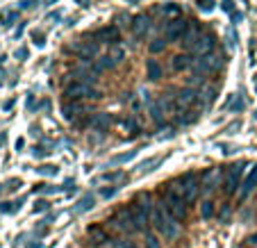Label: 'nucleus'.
Listing matches in <instances>:
<instances>
[{
    "label": "nucleus",
    "mask_w": 257,
    "mask_h": 248,
    "mask_svg": "<svg viewBox=\"0 0 257 248\" xmlns=\"http://www.w3.org/2000/svg\"><path fill=\"white\" fill-rule=\"evenodd\" d=\"M151 223H153V228H155V232L160 234V237H164L166 241H173V239H178V234H180V221L173 219V214H171L169 209H166L164 203H160V205H155V207H153Z\"/></svg>",
    "instance_id": "obj_1"
},
{
    "label": "nucleus",
    "mask_w": 257,
    "mask_h": 248,
    "mask_svg": "<svg viewBox=\"0 0 257 248\" xmlns=\"http://www.w3.org/2000/svg\"><path fill=\"white\" fill-rule=\"evenodd\" d=\"M164 205L169 209L173 219L178 221H185L187 219V200H185V191H182V182H171L166 187V196H164Z\"/></svg>",
    "instance_id": "obj_2"
},
{
    "label": "nucleus",
    "mask_w": 257,
    "mask_h": 248,
    "mask_svg": "<svg viewBox=\"0 0 257 248\" xmlns=\"http://www.w3.org/2000/svg\"><path fill=\"white\" fill-rule=\"evenodd\" d=\"M153 207H155V205H153L151 194H139L132 200L130 214H132V221H135L137 230L146 232V225H148V221H151V216H153Z\"/></svg>",
    "instance_id": "obj_3"
},
{
    "label": "nucleus",
    "mask_w": 257,
    "mask_h": 248,
    "mask_svg": "<svg viewBox=\"0 0 257 248\" xmlns=\"http://www.w3.org/2000/svg\"><path fill=\"white\" fill-rule=\"evenodd\" d=\"M182 191H185V200L187 203H196V198H198V191H200V187H203V182H200V175H196V173H187V175H182Z\"/></svg>",
    "instance_id": "obj_4"
},
{
    "label": "nucleus",
    "mask_w": 257,
    "mask_h": 248,
    "mask_svg": "<svg viewBox=\"0 0 257 248\" xmlns=\"http://www.w3.org/2000/svg\"><path fill=\"white\" fill-rule=\"evenodd\" d=\"M64 96L68 98V100L78 102L82 100V98H98V91L96 89H91L89 84H82V82H73L66 87V91H64Z\"/></svg>",
    "instance_id": "obj_5"
},
{
    "label": "nucleus",
    "mask_w": 257,
    "mask_h": 248,
    "mask_svg": "<svg viewBox=\"0 0 257 248\" xmlns=\"http://www.w3.org/2000/svg\"><path fill=\"white\" fill-rule=\"evenodd\" d=\"M112 223H114V228L121 230V232H137L135 221H132V214H130V209H127V207L118 209L116 214L112 216Z\"/></svg>",
    "instance_id": "obj_6"
},
{
    "label": "nucleus",
    "mask_w": 257,
    "mask_h": 248,
    "mask_svg": "<svg viewBox=\"0 0 257 248\" xmlns=\"http://www.w3.org/2000/svg\"><path fill=\"white\" fill-rule=\"evenodd\" d=\"M241 175H243V169L241 164H230L225 169V194H234L241 182Z\"/></svg>",
    "instance_id": "obj_7"
},
{
    "label": "nucleus",
    "mask_w": 257,
    "mask_h": 248,
    "mask_svg": "<svg viewBox=\"0 0 257 248\" xmlns=\"http://www.w3.org/2000/svg\"><path fill=\"white\" fill-rule=\"evenodd\" d=\"M189 30V23L185 19H171L166 23V39L169 41H175V39H182Z\"/></svg>",
    "instance_id": "obj_8"
},
{
    "label": "nucleus",
    "mask_w": 257,
    "mask_h": 248,
    "mask_svg": "<svg viewBox=\"0 0 257 248\" xmlns=\"http://www.w3.org/2000/svg\"><path fill=\"white\" fill-rule=\"evenodd\" d=\"M214 48V37L212 34H198L194 39V44L189 46V50L194 55H200V57H205V55H209Z\"/></svg>",
    "instance_id": "obj_9"
},
{
    "label": "nucleus",
    "mask_w": 257,
    "mask_h": 248,
    "mask_svg": "<svg viewBox=\"0 0 257 248\" xmlns=\"http://www.w3.org/2000/svg\"><path fill=\"white\" fill-rule=\"evenodd\" d=\"M96 37L102 41V44L116 46L118 39H121V32H118V28H114V25H107V28H100V30H98Z\"/></svg>",
    "instance_id": "obj_10"
},
{
    "label": "nucleus",
    "mask_w": 257,
    "mask_h": 248,
    "mask_svg": "<svg viewBox=\"0 0 257 248\" xmlns=\"http://www.w3.org/2000/svg\"><path fill=\"white\" fill-rule=\"evenodd\" d=\"M221 66V55H205L203 59H198V64H196V68L198 71H203V73H209V71H216V68Z\"/></svg>",
    "instance_id": "obj_11"
},
{
    "label": "nucleus",
    "mask_w": 257,
    "mask_h": 248,
    "mask_svg": "<svg viewBox=\"0 0 257 248\" xmlns=\"http://www.w3.org/2000/svg\"><path fill=\"white\" fill-rule=\"evenodd\" d=\"M255 187H257V166L250 171V173H248L246 180H243L241 189H239V198H241V200H243V198H248V196H250L252 191H255Z\"/></svg>",
    "instance_id": "obj_12"
},
{
    "label": "nucleus",
    "mask_w": 257,
    "mask_h": 248,
    "mask_svg": "<svg viewBox=\"0 0 257 248\" xmlns=\"http://www.w3.org/2000/svg\"><path fill=\"white\" fill-rule=\"evenodd\" d=\"M218 180H221V171H218V169L205 171L203 178H200V182H203V189H205V191H212L214 187L218 185Z\"/></svg>",
    "instance_id": "obj_13"
},
{
    "label": "nucleus",
    "mask_w": 257,
    "mask_h": 248,
    "mask_svg": "<svg viewBox=\"0 0 257 248\" xmlns=\"http://www.w3.org/2000/svg\"><path fill=\"white\" fill-rule=\"evenodd\" d=\"M87 234H89V239H91L93 246H102V243L109 241V234H107L100 225H91V228H87Z\"/></svg>",
    "instance_id": "obj_14"
},
{
    "label": "nucleus",
    "mask_w": 257,
    "mask_h": 248,
    "mask_svg": "<svg viewBox=\"0 0 257 248\" xmlns=\"http://www.w3.org/2000/svg\"><path fill=\"white\" fill-rule=\"evenodd\" d=\"M151 30V19L146 14H139L135 16V23H132V32L137 34V37H146V32Z\"/></svg>",
    "instance_id": "obj_15"
},
{
    "label": "nucleus",
    "mask_w": 257,
    "mask_h": 248,
    "mask_svg": "<svg viewBox=\"0 0 257 248\" xmlns=\"http://www.w3.org/2000/svg\"><path fill=\"white\" fill-rule=\"evenodd\" d=\"M82 105L80 102H64L62 105V114H64V118L66 121H73V118H78L80 114H82Z\"/></svg>",
    "instance_id": "obj_16"
},
{
    "label": "nucleus",
    "mask_w": 257,
    "mask_h": 248,
    "mask_svg": "<svg viewBox=\"0 0 257 248\" xmlns=\"http://www.w3.org/2000/svg\"><path fill=\"white\" fill-rule=\"evenodd\" d=\"M194 100H196V91H194V89H180L178 96H175L178 107H187V105H191Z\"/></svg>",
    "instance_id": "obj_17"
},
{
    "label": "nucleus",
    "mask_w": 257,
    "mask_h": 248,
    "mask_svg": "<svg viewBox=\"0 0 257 248\" xmlns=\"http://www.w3.org/2000/svg\"><path fill=\"white\" fill-rule=\"evenodd\" d=\"M109 126H112V116L105 112H98L91 118V128H96V130H109Z\"/></svg>",
    "instance_id": "obj_18"
},
{
    "label": "nucleus",
    "mask_w": 257,
    "mask_h": 248,
    "mask_svg": "<svg viewBox=\"0 0 257 248\" xmlns=\"http://www.w3.org/2000/svg\"><path fill=\"white\" fill-rule=\"evenodd\" d=\"M146 71H148V80H153V82H157L162 78V66L157 59H148L146 62Z\"/></svg>",
    "instance_id": "obj_19"
},
{
    "label": "nucleus",
    "mask_w": 257,
    "mask_h": 248,
    "mask_svg": "<svg viewBox=\"0 0 257 248\" xmlns=\"http://www.w3.org/2000/svg\"><path fill=\"white\" fill-rule=\"evenodd\" d=\"M96 55H98V44H96V41H93V44H91V41H84L82 48H80V57L89 62V59L96 57Z\"/></svg>",
    "instance_id": "obj_20"
},
{
    "label": "nucleus",
    "mask_w": 257,
    "mask_h": 248,
    "mask_svg": "<svg viewBox=\"0 0 257 248\" xmlns=\"http://www.w3.org/2000/svg\"><path fill=\"white\" fill-rule=\"evenodd\" d=\"M171 64H173V68H175V71H187V68H189L194 62H191V57H189V55H175V57H173V62H171Z\"/></svg>",
    "instance_id": "obj_21"
},
{
    "label": "nucleus",
    "mask_w": 257,
    "mask_h": 248,
    "mask_svg": "<svg viewBox=\"0 0 257 248\" xmlns=\"http://www.w3.org/2000/svg\"><path fill=\"white\" fill-rule=\"evenodd\" d=\"M114 66H116V62H114L109 55H100V57H98V62H96V66H93V71H96V73H100V71H105V68H114Z\"/></svg>",
    "instance_id": "obj_22"
},
{
    "label": "nucleus",
    "mask_w": 257,
    "mask_h": 248,
    "mask_svg": "<svg viewBox=\"0 0 257 248\" xmlns=\"http://www.w3.org/2000/svg\"><path fill=\"white\" fill-rule=\"evenodd\" d=\"M16 19H19V12H16V10H5V12H0V23H3V25H12Z\"/></svg>",
    "instance_id": "obj_23"
},
{
    "label": "nucleus",
    "mask_w": 257,
    "mask_h": 248,
    "mask_svg": "<svg viewBox=\"0 0 257 248\" xmlns=\"http://www.w3.org/2000/svg\"><path fill=\"white\" fill-rule=\"evenodd\" d=\"M93 205H96V198L89 194V196H84V198H80V203H78V207H75V212H87V209H91Z\"/></svg>",
    "instance_id": "obj_24"
},
{
    "label": "nucleus",
    "mask_w": 257,
    "mask_h": 248,
    "mask_svg": "<svg viewBox=\"0 0 257 248\" xmlns=\"http://www.w3.org/2000/svg\"><path fill=\"white\" fill-rule=\"evenodd\" d=\"M212 214H214V200H205V203L200 205V216H203V219H209Z\"/></svg>",
    "instance_id": "obj_25"
},
{
    "label": "nucleus",
    "mask_w": 257,
    "mask_h": 248,
    "mask_svg": "<svg viewBox=\"0 0 257 248\" xmlns=\"http://www.w3.org/2000/svg\"><path fill=\"white\" fill-rule=\"evenodd\" d=\"M148 48H151L153 55H157V53H162V50L166 48V41L164 39H155V41H151V46H148Z\"/></svg>",
    "instance_id": "obj_26"
},
{
    "label": "nucleus",
    "mask_w": 257,
    "mask_h": 248,
    "mask_svg": "<svg viewBox=\"0 0 257 248\" xmlns=\"http://www.w3.org/2000/svg\"><path fill=\"white\" fill-rule=\"evenodd\" d=\"M144 248H162V243H160V239L155 237V234H146V243H144Z\"/></svg>",
    "instance_id": "obj_27"
},
{
    "label": "nucleus",
    "mask_w": 257,
    "mask_h": 248,
    "mask_svg": "<svg viewBox=\"0 0 257 248\" xmlns=\"http://www.w3.org/2000/svg\"><path fill=\"white\" fill-rule=\"evenodd\" d=\"M107 55H109V57H112L114 59V62H121V59H123V55H125V53H123V48H118V46H112V48H109V53H107Z\"/></svg>",
    "instance_id": "obj_28"
},
{
    "label": "nucleus",
    "mask_w": 257,
    "mask_h": 248,
    "mask_svg": "<svg viewBox=\"0 0 257 248\" xmlns=\"http://www.w3.org/2000/svg\"><path fill=\"white\" fill-rule=\"evenodd\" d=\"M162 12H164L166 16H173V19H178V16L182 14V10H180L178 5H166V7H164V10H162Z\"/></svg>",
    "instance_id": "obj_29"
},
{
    "label": "nucleus",
    "mask_w": 257,
    "mask_h": 248,
    "mask_svg": "<svg viewBox=\"0 0 257 248\" xmlns=\"http://www.w3.org/2000/svg\"><path fill=\"white\" fill-rule=\"evenodd\" d=\"M198 10L205 12V14H209V12L214 10V0H198Z\"/></svg>",
    "instance_id": "obj_30"
},
{
    "label": "nucleus",
    "mask_w": 257,
    "mask_h": 248,
    "mask_svg": "<svg viewBox=\"0 0 257 248\" xmlns=\"http://www.w3.org/2000/svg\"><path fill=\"white\" fill-rule=\"evenodd\" d=\"M135 155H137V151H130V153H125V155H116L112 162H114V164H123V162H130Z\"/></svg>",
    "instance_id": "obj_31"
},
{
    "label": "nucleus",
    "mask_w": 257,
    "mask_h": 248,
    "mask_svg": "<svg viewBox=\"0 0 257 248\" xmlns=\"http://www.w3.org/2000/svg\"><path fill=\"white\" fill-rule=\"evenodd\" d=\"M37 171H39L41 175H55V173H57V166H53V164H44V166H39Z\"/></svg>",
    "instance_id": "obj_32"
},
{
    "label": "nucleus",
    "mask_w": 257,
    "mask_h": 248,
    "mask_svg": "<svg viewBox=\"0 0 257 248\" xmlns=\"http://www.w3.org/2000/svg\"><path fill=\"white\" fill-rule=\"evenodd\" d=\"M151 114H153V118H155V123H162V107L160 105H153Z\"/></svg>",
    "instance_id": "obj_33"
},
{
    "label": "nucleus",
    "mask_w": 257,
    "mask_h": 248,
    "mask_svg": "<svg viewBox=\"0 0 257 248\" xmlns=\"http://www.w3.org/2000/svg\"><path fill=\"white\" fill-rule=\"evenodd\" d=\"M48 207H50L48 200H37V203H34V212H46Z\"/></svg>",
    "instance_id": "obj_34"
},
{
    "label": "nucleus",
    "mask_w": 257,
    "mask_h": 248,
    "mask_svg": "<svg viewBox=\"0 0 257 248\" xmlns=\"http://www.w3.org/2000/svg\"><path fill=\"white\" fill-rule=\"evenodd\" d=\"M123 128H125V130H137L135 118H125V121H123Z\"/></svg>",
    "instance_id": "obj_35"
},
{
    "label": "nucleus",
    "mask_w": 257,
    "mask_h": 248,
    "mask_svg": "<svg viewBox=\"0 0 257 248\" xmlns=\"http://www.w3.org/2000/svg\"><path fill=\"white\" fill-rule=\"evenodd\" d=\"M32 39H34V44H37V46H44V34H41V32H34Z\"/></svg>",
    "instance_id": "obj_36"
},
{
    "label": "nucleus",
    "mask_w": 257,
    "mask_h": 248,
    "mask_svg": "<svg viewBox=\"0 0 257 248\" xmlns=\"http://www.w3.org/2000/svg\"><path fill=\"white\" fill-rule=\"evenodd\" d=\"M16 207H12V203H3L0 205V212H5V214H10V212H14Z\"/></svg>",
    "instance_id": "obj_37"
},
{
    "label": "nucleus",
    "mask_w": 257,
    "mask_h": 248,
    "mask_svg": "<svg viewBox=\"0 0 257 248\" xmlns=\"http://www.w3.org/2000/svg\"><path fill=\"white\" fill-rule=\"evenodd\" d=\"M118 248H139V246H137L135 241H130V239H125V241L118 243Z\"/></svg>",
    "instance_id": "obj_38"
},
{
    "label": "nucleus",
    "mask_w": 257,
    "mask_h": 248,
    "mask_svg": "<svg viewBox=\"0 0 257 248\" xmlns=\"http://www.w3.org/2000/svg\"><path fill=\"white\" fill-rule=\"evenodd\" d=\"M221 7H223V12H232L234 10V3H232V0H223V5H221Z\"/></svg>",
    "instance_id": "obj_39"
},
{
    "label": "nucleus",
    "mask_w": 257,
    "mask_h": 248,
    "mask_svg": "<svg viewBox=\"0 0 257 248\" xmlns=\"http://www.w3.org/2000/svg\"><path fill=\"white\" fill-rule=\"evenodd\" d=\"M116 194V187H107V189H102V196L105 198H109V196H114Z\"/></svg>",
    "instance_id": "obj_40"
},
{
    "label": "nucleus",
    "mask_w": 257,
    "mask_h": 248,
    "mask_svg": "<svg viewBox=\"0 0 257 248\" xmlns=\"http://www.w3.org/2000/svg\"><path fill=\"white\" fill-rule=\"evenodd\" d=\"M116 178H121V173H118V171H116V173H105V175H102V180H116Z\"/></svg>",
    "instance_id": "obj_41"
},
{
    "label": "nucleus",
    "mask_w": 257,
    "mask_h": 248,
    "mask_svg": "<svg viewBox=\"0 0 257 248\" xmlns=\"http://www.w3.org/2000/svg\"><path fill=\"white\" fill-rule=\"evenodd\" d=\"M16 57L28 59V48H19V50H16Z\"/></svg>",
    "instance_id": "obj_42"
},
{
    "label": "nucleus",
    "mask_w": 257,
    "mask_h": 248,
    "mask_svg": "<svg viewBox=\"0 0 257 248\" xmlns=\"http://www.w3.org/2000/svg\"><path fill=\"white\" fill-rule=\"evenodd\" d=\"M23 146H25V141L23 139H16V151H21Z\"/></svg>",
    "instance_id": "obj_43"
},
{
    "label": "nucleus",
    "mask_w": 257,
    "mask_h": 248,
    "mask_svg": "<svg viewBox=\"0 0 257 248\" xmlns=\"http://www.w3.org/2000/svg\"><path fill=\"white\" fill-rule=\"evenodd\" d=\"M250 241H252V243H255V246H257V232H255V234H252V237H250Z\"/></svg>",
    "instance_id": "obj_44"
},
{
    "label": "nucleus",
    "mask_w": 257,
    "mask_h": 248,
    "mask_svg": "<svg viewBox=\"0 0 257 248\" xmlns=\"http://www.w3.org/2000/svg\"><path fill=\"white\" fill-rule=\"evenodd\" d=\"M255 118H257V114H255Z\"/></svg>",
    "instance_id": "obj_45"
}]
</instances>
